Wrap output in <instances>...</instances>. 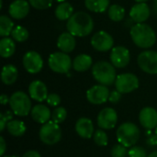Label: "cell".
I'll list each match as a JSON object with an SVG mask.
<instances>
[{"instance_id":"14","label":"cell","mask_w":157,"mask_h":157,"mask_svg":"<svg viewBox=\"0 0 157 157\" xmlns=\"http://www.w3.org/2000/svg\"><path fill=\"white\" fill-rule=\"evenodd\" d=\"M131 60V54L127 48L123 46H117L111 50L110 61L117 68H123L127 66Z\"/></svg>"},{"instance_id":"46","label":"cell","mask_w":157,"mask_h":157,"mask_svg":"<svg viewBox=\"0 0 157 157\" xmlns=\"http://www.w3.org/2000/svg\"><path fill=\"white\" fill-rule=\"evenodd\" d=\"M55 1H57V2H59V3H64L66 0H55Z\"/></svg>"},{"instance_id":"29","label":"cell","mask_w":157,"mask_h":157,"mask_svg":"<svg viewBox=\"0 0 157 157\" xmlns=\"http://www.w3.org/2000/svg\"><path fill=\"white\" fill-rule=\"evenodd\" d=\"M109 17L112 21H121L125 17V9L120 5H112L109 7Z\"/></svg>"},{"instance_id":"12","label":"cell","mask_w":157,"mask_h":157,"mask_svg":"<svg viewBox=\"0 0 157 157\" xmlns=\"http://www.w3.org/2000/svg\"><path fill=\"white\" fill-rule=\"evenodd\" d=\"M109 94L110 92L106 86L97 85L87 90L86 98L91 104L100 105L109 100Z\"/></svg>"},{"instance_id":"43","label":"cell","mask_w":157,"mask_h":157,"mask_svg":"<svg viewBox=\"0 0 157 157\" xmlns=\"http://www.w3.org/2000/svg\"><path fill=\"white\" fill-rule=\"evenodd\" d=\"M153 5H154V7H153V10H154V12L157 14V0H154V3H153Z\"/></svg>"},{"instance_id":"30","label":"cell","mask_w":157,"mask_h":157,"mask_svg":"<svg viewBox=\"0 0 157 157\" xmlns=\"http://www.w3.org/2000/svg\"><path fill=\"white\" fill-rule=\"evenodd\" d=\"M12 39L15 40L17 42H23L26 41L29 39V33L28 29L22 26H16L14 27L12 32H11Z\"/></svg>"},{"instance_id":"40","label":"cell","mask_w":157,"mask_h":157,"mask_svg":"<svg viewBox=\"0 0 157 157\" xmlns=\"http://www.w3.org/2000/svg\"><path fill=\"white\" fill-rule=\"evenodd\" d=\"M6 149V144L3 137H0V155L3 156Z\"/></svg>"},{"instance_id":"1","label":"cell","mask_w":157,"mask_h":157,"mask_svg":"<svg viewBox=\"0 0 157 157\" xmlns=\"http://www.w3.org/2000/svg\"><path fill=\"white\" fill-rule=\"evenodd\" d=\"M66 28L75 37H86L89 35L94 29V21L91 16L84 11H79L68 19Z\"/></svg>"},{"instance_id":"39","label":"cell","mask_w":157,"mask_h":157,"mask_svg":"<svg viewBox=\"0 0 157 157\" xmlns=\"http://www.w3.org/2000/svg\"><path fill=\"white\" fill-rule=\"evenodd\" d=\"M146 143H147V144H148L149 146H155V145H157V135L156 134L150 136V137L147 139Z\"/></svg>"},{"instance_id":"10","label":"cell","mask_w":157,"mask_h":157,"mask_svg":"<svg viewBox=\"0 0 157 157\" xmlns=\"http://www.w3.org/2000/svg\"><path fill=\"white\" fill-rule=\"evenodd\" d=\"M91 44L93 48L98 52H108L110 49H113L112 47L114 44V40L109 33L100 30L92 36Z\"/></svg>"},{"instance_id":"16","label":"cell","mask_w":157,"mask_h":157,"mask_svg":"<svg viewBox=\"0 0 157 157\" xmlns=\"http://www.w3.org/2000/svg\"><path fill=\"white\" fill-rule=\"evenodd\" d=\"M29 94L30 98L39 102L46 100L49 95L46 85L40 80H35L30 83L29 86Z\"/></svg>"},{"instance_id":"26","label":"cell","mask_w":157,"mask_h":157,"mask_svg":"<svg viewBox=\"0 0 157 157\" xmlns=\"http://www.w3.org/2000/svg\"><path fill=\"white\" fill-rule=\"evenodd\" d=\"M85 5L89 11L102 13L109 6V0H85Z\"/></svg>"},{"instance_id":"38","label":"cell","mask_w":157,"mask_h":157,"mask_svg":"<svg viewBox=\"0 0 157 157\" xmlns=\"http://www.w3.org/2000/svg\"><path fill=\"white\" fill-rule=\"evenodd\" d=\"M121 93H120L118 90H113L109 94V101L113 104H116L121 100Z\"/></svg>"},{"instance_id":"6","label":"cell","mask_w":157,"mask_h":157,"mask_svg":"<svg viewBox=\"0 0 157 157\" xmlns=\"http://www.w3.org/2000/svg\"><path fill=\"white\" fill-rule=\"evenodd\" d=\"M40 139L47 145H53L60 142L62 138V131L59 124L52 121L43 124L40 130Z\"/></svg>"},{"instance_id":"19","label":"cell","mask_w":157,"mask_h":157,"mask_svg":"<svg viewBox=\"0 0 157 157\" xmlns=\"http://www.w3.org/2000/svg\"><path fill=\"white\" fill-rule=\"evenodd\" d=\"M75 131L84 139H89L95 133L93 122L88 118H80L75 123Z\"/></svg>"},{"instance_id":"17","label":"cell","mask_w":157,"mask_h":157,"mask_svg":"<svg viewBox=\"0 0 157 157\" xmlns=\"http://www.w3.org/2000/svg\"><path fill=\"white\" fill-rule=\"evenodd\" d=\"M150 7L145 3H137L131 8L130 11V17L136 24L144 23L150 17Z\"/></svg>"},{"instance_id":"27","label":"cell","mask_w":157,"mask_h":157,"mask_svg":"<svg viewBox=\"0 0 157 157\" xmlns=\"http://www.w3.org/2000/svg\"><path fill=\"white\" fill-rule=\"evenodd\" d=\"M6 129L11 135L16 137H20L26 132V125L21 121L12 120L6 124Z\"/></svg>"},{"instance_id":"34","label":"cell","mask_w":157,"mask_h":157,"mask_svg":"<svg viewBox=\"0 0 157 157\" xmlns=\"http://www.w3.org/2000/svg\"><path fill=\"white\" fill-rule=\"evenodd\" d=\"M127 147L122 144H116L111 149V156L112 157H126L127 155Z\"/></svg>"},{"instance_id":"33","label":"cell","mask_w":157,"mask_h":157,"mask_svg":"<svg viewBox=\"0 0 157 157\" xmlns=\"http://www.w3.org/2000/svg\"><path fill=\"white\" fill-rule=\"evenodd\" d=\"M31 6L36 9H47L52 6V0H29Z\"/></svg>"},{"instance_id":"15","label":"cell","mask_w":157,"mask_h":157,"mask_svg":"<svg viewBox=\"0 0 157 157\" xmlns=\"http://www.w3.org/2000/svg\"><path fill=\"white\" fill-rule=\"evenodd\" d=\"M139 120L144 128L153 130L157 127V111L151 107L144 108L140 112Z\"/></svg>"},{"instance_id":"37","label":"cell","mask_w":157,"mask_h":157,"mask_svg":"<svg viewBox=\"0 0 157 157\" xmlns=\"http://www.w3.org/2000/svg\"><path fill=\"white\" fill-rule=\"evenodd\" d=\"M46 101H47V103L50 106H52V107H57L61 103V98H60L59 95L52 93V94H49L48 95V98H47Z\"/></svg>"},{"instance_id":"3","label":"cell","mask_w":157,"mask_h":157,"mask_svg":"<svg viewBox=\"0 0 157 157\" xmlns=\"http://www.w3.org/2000/svg\"><path fill=\"white\" fill-rule=\"evenodd\" d=\"M92 75L96 81L106 86L115 84L117 78L115 66L106 61L96 63L92 67Z\"/></svg>"},{"instance_id":"22","label":"cell","mask_w":157,"mask_h":157,"mask_svg":"<svg viewBox=\"0 0 157 157\" xmlns=\"http://www.w3.org/2000/svg\"><path fill=\"white\" fill-rule=\"evenodd\" d=\"M18 72L16 66L12 64H6L3 67L1 73V79L5 85H12L17 79Z\"/></svg>"},{"instance_id":"2","label":"cell","mask_w":157,"mask_h":157,"mask_svg":"<svg viewBox=\"0 0 157 157\" xmlns=\"http://www.w3.org/2000/svg\"><path fill=\"white\" fill-rule=\"evenodd\" d=\"M131 37L135 45L143 49L154 46L156 41L155 30L149 25L144 23H137L132 27Z\"/></svg>"},{"instance_id":"44","label":"cell","mask_w":157,"mask_h":157,"mask_svg":"<svg viewBox=\"0 0 157 157\" xmlns=\"http://www.w3.org/2000/svg\"><path fill=\"white\" fill-rule=\"evenodd\" d=\"M148 157H157V151H155V152H153V153H151Z\"/></svg>"},{"instance_id":"11","label":"cell","mask_w":157,"mask_h":157,"mask_svg":"<svg viewBox=\"0 0 157 157\" xmlns=\"http://www.w3.org/2000/svg\"><path fill=\"white\" fill-rule=\"evenodd\" d=\"M22 63L24 68L29 74H37L40 72L43 67V60L41 56L34 51L26 52L23 56Z\"/></svg>"},{"instance_id":"13","label":"cell","mask_w":157,"mask_h":157,"mask_svg":"<svg viewBox=\"0 0 157 157\" xmlns=\"http://www.w3.org/2000/svg\"><path fill=\"white\" fill-rule=\"evenodd\" d=\"M117 122L118 114L112 108H105L98 115V125L102 130L113 129Z\"/></svg>"},{"instance_id":"28","label":"cell","mask_w":157,"mask_h":157,"mask_svg":"<svg viewBox=\"0 0 157 157\" xmlns=\"http://www.w3.org/2000/svg\"><path fill=\"white\" fill-rule=\"evenodd\" d=\"M14 29L13 21L6 15H2L0 17V36L3 38L7 37L11 34Z\"/></svg>"},{"instance_id":"5","label":"cell","mask_w":157,"mask_h":157,"mask_svg":"<svg viewBox=\"0 0 157 157\" xmlns=\"http://www.w3.org/2000/svg\"><path fill=\"white\" fill-rule=\"evenodd\" d=\"M9 106L12 112L19 117L28 116L32 109L29 97L22 91H17L12 94L9 98Z\"/></svg>"},{"instance_id":"9","label":"cell","mask_w":157,"mask_h":157,"mask_svg":"<svg viewBox=\"0 0 157 157\" xmlns=\"http://www.w3.org/2000/svg\"><path fill=\"white\" fill-rule=\"evenodd\" d=\"M139 67L145 73L157 75V52L144 51L141 52L137 59Z\"/></svg>"},{"instance_id":"25","label":"cell","mask_w":157,"mask_h":157,"mask_svg":"<svg viewBox=\"0 0 157 157\" xmlns=\"http://www.w3.org/2000/svg\"><path fill=\"white\" fill-rule=\"evenodd\" d=\"M74 13V7L68 2L61 3L55 8V16L59 20H68Z\"/></svg>"},{"instance_id":"42","label":"cell","mask_w":157,"mask_h":157,"mask_svg":"<svg viewBox=\"0 0 157 157\" xmlns=\"http://www.w3.org/2000/svg\"><path fill=\"white\" fill-rule=\"evenodd\" d=\"M0 102H1L2 105H6V104H7V102L9 103V98H8V97H7L6 95H2L1 98H0Z\"/></svg>"},{"instance_id":"20","label":"cell","mask_w":157,"mask_h":157,"mask_svg":"<svg viewBox=\"0 0 157 157\" xmlns=\"http://www.w3.org/2000/svg\"><path fill=\"white\" fill-rule=\"evenodd\" d=\"M30 114L34 121L41 124H45L48 121H50V119L52 117L50 109L41 104L34 106L30 111Z\"/></svg>"},{"instance_id":"21","label":"cell","mask_w":157,"mask_h":157,"mask_svg":"<svg viewBox=\"0 0 157 157\" xmlns=\"http://www.w3.org/2000/svg\"><path fill=\"white\" fill-rule=\"evenodd\" d=\"M57 47L65 53L71 52L75 48V36L70 32L62 33L57 40Z\"/></svg>"},{"instance_id":"23","label":"cell","mask_w":157,"mask_h":157,"mask_svg":"<svg viewBox=\"0 0 157 157\" xmlns=\"http://www.w3.org/2000/svg\"><path fill=\"white\" fill-rule=\"evenodd\" d=\"M92 58L87 54H80L74 59L73 67L77 72H86L92 65Z\"/></svg>"},{"instance_id":"4","label":"cell","mask_w":157,"mask_h":157,"mask_svg":"<svg viewBox=\"0 0 157 157\" xmlns=\"http://www.w3.org/2000/svg\"><path fill=\"white\" fill-rule=\"evenodd\" d=\"M140 139V130L134 123L125 122L117 130V140L125 147H132Z\"/></svg>"},{"instance_id":"48","label":"cell","mask_w":157,"mask_h":157,"mask_svg":"<svg viewBox=\"0 0 157 157\" xmlns=\"http://www.w3.org/2000/svg\"><path fill=\"white\" fill-rule=\"evenodd\" d=\"M155 134L157 135V127H156V129H155Z\"/></svg>"},{"instance_id":"32","label":"cell","mask_w":157,"mask_h":157,"mask_svg":"<svg viewBox=\"0 0 157 157\" xmlns=\"http://www.w3.org/2000/svg\"><path fill=\"white\" fill-rule=\"evenodd\" d=\"M93 138H94V142L96 143V144L99 146H106L109 143L108 135L102 129L97 130L93 135Z\"/></svg>"},{"instance_id":"31","label":"cell","mask_w":157,"mask_h":157,"mask_svg":"<svg viewBox=\"0 0 157 157\" xmlns=\"http://www.w3.org/2000/svg\"><path fill=\"white\" fill-rule=\"evenodd\" d=\"M67 116V111L63 107H57L52 113V120L55 123L59 124L65 121Z\"/></svg>"},{"instance_id":"35","label":"cell","mask_w":157,"mask_h":157,"mask_svg":"<svg viewBox=\"0 0 157 157\" xmlns=\"http://www.w3.org/2000/svg\"><path fill=\"white\" fill-rule=\"evenodd\" d=\"M13 119V113L9 110L6 111L5 113H1L0 114V131L3 132L5 130V128L6 127V124L12 121Z\"/></svg>"},{"instance_id":"45","label":"cell","mask_w":157,"mask_h":157,"mask_svg":"<svg viewBox=\"0 0 157 157\" xmlns=\"http://www.w3.org/2000/svg\"><path fill=\"white\" fill-rule=\"evenodd\" d=\"M137 3H145V2H147V1H149V0H135Z\"/></svg>"},{"instance_id":"7","label":"cell","mask_w":157,"mask_h":157,"mask_svg":"<svg viewBox=\"0 0 157 157\" xmlns=\"http://www.w3.org/2000/svg\"><path fill=\"white\" fill-rule=\"evenodd\" d=\"M49 67L55 73L66 74L73 66V62L70 56L63 52H53L49 57Z\"/></svg>"},{"instance_id":"8","label":"cell","mask_w":157,"mask_h":157,"mask_svg":"<svg viewBox=\"0 0 157 157\" xmlns=\"http://www.w3.org/2000/svg\"><path fill=\"white\" fill-rule=\"evenodd\" d=\"M116 90L121 94H128L139 87V79L138 77L130 73L119 75L115 81Z\"/></svg>"},{"instance_id":"24","label":"cell","mask_w":157,"mask_h":157,"mask_svg":"<svg viewBox=\"0 0 157 157\" xmlns=\"http://www.w3.org/2000/svg\"><path fill=\"white\" fill-rule=\"evenodd\" d=\"M16 50V45L13 39L5 37L0 40V55L3 58L11 57Z\"/></svg>"},{"instance_id":"18","label":"cell","mask_w":157,"mask_h":157,"mask_svg":"<svg viewBox=\"0 0 157 157\" xmlns=\"http://www.w3.org/2000/svg\"><path fill=\"white\" fill-rule=\"evenodd\" d=\"M29 5L26 0H15L10 4L8 13L15 19H22L29 14Z\"/></svg>"},{"instance_id":"41","label":"cell","mask_w":157,"mask_h":157,"mask_svg":"<svg viewBox=\"0 0 157 157\" xmlns=\"http://www.w3.org/2000/svg\"><path fill=\"white\" fill-rule=\"evenodd\" d=\"M22 157H40V155L37 151L30 150V151L26 152V153L23 155V156Z\"/></svg>"},{"instance_id":"36","label":"cell","mask_w":157,"mask_h":157,"mask_svg":"<svg viewBox=\"0 0 157 157\" xmlns=\"http://www.w3.org/2000/svg\"><path fill=\"white\" fill-rule=\"evenodd\" d=\"M128 155L129 157H148L144 148L141 146H132L129 150Z\"/></svg>"},{"instance_id":"47","label":"cell","mask_w":157,"mask_h":157,"mask_svg":"<svg viewBox=\"0 0 157 157\" xmlns=\"http://www.w3.org/2000/svg\"><path fill=\"white\" fill-rule=\"evenodd\" d=\"M3 157H18V156H15V155H6V156H3Z\"/></svg>"}]
</instances>
